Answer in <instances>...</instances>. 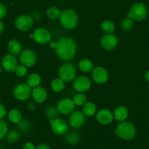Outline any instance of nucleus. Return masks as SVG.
Returning a JSON list of instances; mask_svg holds the SVG:
<instances>
[{"mask_svg":"<svg viewBox=\"0 0 149 149\" xmlns=\"http://www.w3.org/2000/svg\"><path fill=\"white\" fill-rule=\"evenodd\" d=\"M55 51L60 59L69 61L76 55L77 44L71 37H64L57 41V47Z\"/></svg>","mask_w":149,"mask_h":149,"instance_id":"1","label":"nucleus"},{"mask_svg":"<svg viewBox=\"0 0 149 149\" xmlns=\"http://www.w3.org/2000/svg\"><path fill=\"white\" fill-rule=\"evenodd\" d=\"M58 19L61 25L68 30L76 28L79 21L78 13L72 9H65L61 11Z\"/></svg>","mask_w":149,"mask_h":149,"instance_id":"2","label":"nucleus"},{"mask_svg":"<svg viewBox=\"0 0 149 149\" xmlns=\"http://www.w3.org/2000/svg\"><path fill=\"white\" fill-rule=\"evenodd\" d=\"M116 134L124 140H131L135 137L137 130L134 124L130 121H121L117 125L115 130Z\"/></svg>","mask_w":149,"mask_h":149,"instance_id":"3","label":"nucleus"},{"mask_svg":"<svg viewBox=\"0 0 149 149\" xmlns=\"http://www.w3.org/2000/svg\"><path fill=\"white\" fill-rule=\"evenodd\" d=\"M148 8L143 2H136L130 8L127 16L134 21H142L148 15Z\"/></svg>","mask_w":149,"mask_h":149,"instance_id":"4","label":"nucleus"},{"mask_svg":"<svg viewBox=\"0 0 149 149\" xmlns=\"http://www.w3.org/2000/svg\"><path fill=\"white\" fill-rule=\"evenodd\" d=\"M58 77L65 83L72 82L76 78V67L72 63H64L58 68Z\"/></svg>","mask_w":149,"mask_h":149,"instance_id":"5","label":"nucleus"},{"mask_svg":"<svg viewBox=\"0 0 149 149\" xmlns=\"http://www.w3.org/2000/svg\"><path fill=\"white\" fill-rule=\"evenodd\" d=\"M29 38L33 40L35 42L40 45H45L51 40V34L47 29L43 27H39L36 29L32 34L29 35Z\"/></svg>","mask_w":149,"mask_h":149,"instance_id":"6","label":"nucleus"},{"mask_svg":"<svg viewBox=\"0 0 149 149\" xmlns=\"http://www.w3.org/2000/svg\"><path fill=\"white\" fill-rule=\"evenodd\" d=\"M49 124L53 132L57 135H65L68 132L69 124L60 117L50 120Z\"/></svg>","mask_w":149,"mask_h":149,"instance_id":"7","label":"nucleus"},{"mask_svg":"<svg viewBox=\"0 0 149 149\" xmlns=\"http://www.w3.org/2000/svg\"><path fill=\"white\" fill-rule=\"evenodd\" d=\"M32 88H30L26 83H21L15 86L13 89V97L18 101H26L31 96Z\"/></svg>","mask_w":149,"mask_h":149,"instance_id":"8","label":"nucleus"},{"mask_svg":"<svg viewBox=\"0 0 149 149\" xmlns=\"http://www.w3.org/2000/svg\"><path fill=\"white\" fill-rule=\"evenodd\" d=\"M14 25L19 31H27L31 29L34 25V18L29 15L22 14L17 17L14 21Z\"/></svg>","mask_w":149,"mask_h":149,"instance_id":"9","label":"nucleus"},{"mask_svg":"<svg viewBox=\"0 0 149 149\" xmlns=\"http://www.w3.org/2000/svg\"><path fill=\"white\" fill-rule=\"evenodd\" d=\"M19 61L21 64L29 68L35 65L37 61V56L34 51L26 48L20 54Z\"/></svg>","mask_w":149,"mask_h":149,"instance_id":"10","label":"nucleus"},{"mask_svg":"<svg viewBox=\"0 0 149 149\" xmlns=\"http://www.w3.org/2000/svg\"><path fill=\"white\" fill-rule=\"evenodd\" d=\"M91 72V78L94 82L97 84H104L109 80L108 71L102 66L94 67Z\"/></svg>","mask_w":149,"mask_h":149,"instance_id":"11","label":"nucleus"},{"mask_svg":"<svg viewBox=\"0 0 149 149\" xmlns=\"http://www.w3.org/2000/svg\"><path fill=\"white\" fill-rule=\"evenodd\" d=\"M86 118L82 112L79 110H74L70 114L68 118V124L72 128L80 129L85 124Z\"/></svg>","mask_w":149,"mask_h":149,"instance_id":"12","label":"nucleus"},{"mask_svg":"<svg viewBox=\"0 0 149 149\" xmlns=\"http://www.w3.org/2000/svg\"><path fill=\"white\" fill-rule=\"evenodd\" d=\"M95 117L97 122L101 125H109V124H112L114 121L113 112H111L109 109L107 108H102L97 110Z\"/></svg>","mask_w":149,"mask_h":149,"instance_id":"13","label":"nucleus"},{"mask_svg":"<svg viewBox=\"0 0 149 149\" xmlns=\"http://www.w3.org/2000/svg\"><path fill=\"white\" fill-rule=\"evenodd\" d=\"M73 87L74 90L79 93H85L91 87V81L88 77L81 75L75 78L73 81Z\"/></svg>","mask_w":149,"mask_h":149,"instance_id":"14","label":"nucleus"},{"mask_svg":"<svg viewBox=\"0 0 149 149\" xmlns=\"http://www.w3.org/2000/svg\"><path fill=\"white\" fill-rule=\"evenodd\" d=\"M118 43V39L116 34H105L102 36L100 40L102 48L106 51H112L115 49Z\"/></svg>","mask_w":149,"mask_h":149,"instance_id":"15","label":"nucleus"},{"mask_svg":"<svg viewBox=\"0 0 149 149\" xmlns=\"http://www.w3.org/2000/svg\"><path fill=\"white\" fill-rule=\"evenodd\" d=\"M57 109L60 114L70 115L74 110H75V104L72 99L64 98L60 100L57 104Z\"/></svg>","mask_w":149,"mask_h":149,"instance_id":"16","label":"nucleus"},{"mask_svg":"<svg viewBox=\"0 0 149 149\" xmlns=\"http://www.w3.org/2000/svg\"><path fill=\"white\" fill-rule=\"evenodd\" d=\"M2 67L5 71L14 72L15 67L18 65V59L16 58L15 56L12 55L10 54H6L4 56L2 59Z\"/></svg>","mask_w":149,"mask_h":149,"instance_id":"17","label":"nucleus"},{"mask_svg":"<svg viewBox=\"0 0 149 149\" xmlns=\"http://www.w3.org/2000/svg\"><path fill=\"white\" fill-rule=\"evenodd\" d=\"M48 91L44 87L39 86L36 88H32L31 97L34 102L39 104L45 102L48 99Z\"/></svg>","mask_w":149,"mask_h":149,"instance_id":"18","label":"nucleus"},{"mask_svg":"<svg viewBox=\"0 0 149 149\" xmlns=\"http://www.w3.org/2000/svg\"><path fill=\"white\" fill-rule=\"evenodd\" d=\"M113 113L114 119L118 122H121L127 119L129 116V110L125 106L119 105L114 109Z\"/></svg>","mask_w":149,"mask_h":149,"instance_id":"19","label":"nucleus"},{"mask_svg":"<svg viewBox=\"0 0 149 149\" xmlns=\"http://www.w3.org/2000/svg\"><path fill=\"white\" fill-rule=\"evenodd\" d=\"M97 112V107L94 102H86L85 104L83 105L82 113L86 117H92L96 115Z\"/></svg>","mask_w":149,"mask_h":149,"instance_id":"20","label":"nucleus"},{"mask_svg":"<svg viewBox=\"0 0 149 149\" xmlns=\"http://www.w3.org/2000/svg\"><path fill=\"white\" fill-rule=\"evenodd\" d=\"M8 49L9 51L10 54H12V55H20V54L22 51V45L18 40L15 39H13L8 42Z\"/></svg>","mask_w":149,"mask_h":149,"instance_id":"21","label":"nucleus"},{"mask_svg":"<svg viewBox=\"0 0 149 149\" xmlns=\"http://www.w3.org/2000/svg\"><path fill=\"white\" fill-rule=\"evenodd\" d=\"M78 67L82 72H89L94 69V63L88 58H83L80 60L78 64Z\"/></svg>","mask_w":149,"mask_h":149,"instance_id":"22","label":"nucleus"},{"mask_svg":"<svg viewBox=\"0 0 149 149\" xmlns=\"http://www.w3.org/2000/svg\"><path fill=\"white\" fill-rule=\"evenodd\" d=\"M41 76L40 74L37 72H34L30 74L26 80V84L31 88H34L39 86L41 84Z\"/></svg>","mask_w":149,"mask_h":149,"instance_id":"23","label":"nucleus"},{"mask_svg":"<svg viewBox=\"0 0 149 149\" xmlns=\"http://www.w3.org/2000/svg\"><path fill=\"white\" fill-rule=\"evenodd\" d=\"M8 118L13 124H18L22 119V114L17 108H13L8 113Z\"/></svg>","mask_w":149,"mask_h":149,"instance_id":"24","label":"nucleus"},{"mask_svg":"<svg viewBox=\"0 0 149 149\" xmlns=\"http://www.w3.org/2000/svg\"><path fill=\"white\" fill-rule=\"evenodd\" d=\"M66 86V83L62 79L58 78H54L51 84V88L54 92L59 93L64 91Z\"/></svg>","mask_w":149,"mask_h":149,"instance_id":"25","label":"nucleus"},{"mask_svg":"<svg viewBox=\"0 0 149 149\" xmlns=\"http://www.w3.org/2000/svg\"><path fill=\"white\" fill-rule=\"evenodd\" d=\"M65 140L68 144L72 145V146H74L77 145L81 140V136L78 132L74 131L70 132L66 134Z\"/></svg>","mask_w":149,"mask_h":149,"instance_id":"26","label":"nucleus"},{"mask_svg":"<svg viewBox=\"0 0 149 149\" xmlns=\"http://www.w3.org/2000/svg\"><path fill=\"white\" fill-rule=\"evenodd\" d=\"M101 29L105 34H113L116 29L115 24L110 20H105L102 23Z\"/></svg>","mask_w":149,"mask_h":149,"instance_id":"27","label":"nucleus"},{"mask_svg":"<svg viewBox=\"0 0 149 149\" xmlns=\"http://www.w3.org/2000/svg\"><path fill=\"white\" fill-rule=\"evenodd\" d=\"M61 11L59 8L55 6H51L48 8L46 10V15L50 20H57L59 18Z\"/></svg>","mask_w":149,"mask_h":149,"instance_id":"28","label":"nucleus"},{"mask_svg":"<svg viewBox=\"0 0 149 149\" xmlns=\"http://www.w3.org/2000/svg\"><path fill=\"white\" fill-rule=\"evenodd\" d=\"M75 106H83L87 102V97L84 93H77L72 98Z\"/></svg>","mask_w":149,"mask_h":149,"instance_id":"29","label":"nucleus"},{"mask_svg":"<svg viewBox=\"0 0 149 149\" xmlns=\"http://www.w3.org/2000/svg\"><path fill=\"white\" fill-rule=\"evenodd\" d=\"M59 114L60 113L58 109H57V107H55V106H49L45 110V116L50 120L58 117Z\"/></svg>","mask_w":149,"mask_h":149,"instance_id":"30","label":"nucleus"},{"mask_svg":"<svg viewBox=\"0 0 149 149\" xmlns=\"http://www.w3.org/2000/svg\"><path fill=\"white\" fill-rule=\"evenodd\" d=\"M133 26H134V21L127 16L124 18L120 23V27L124 31H130L133 28Z\"/></svg>","mask_w":149,"mask_h":149,"instance_id":"31","label":"nucleus"},{"mask_svg":"<svg viewBox=\"0 0 149 149\" xmlns=\"http://www.w3.org/2000/svg\"><path fill=\"white\" fill-rule=\"evenodd\" d=\"M17 126H18V128L19 129L20 131L23 132H29L31 128L30 121L27 119H24V118H22L21 121L18 124H17Z\"/></svg>","mask_w":149,"mask_h":149,"instance_id":"32","label":"nucleus"},{"mask_svg":"<svg viewBox=\"0 0 149 149\" xmlns=\"http://www.w3.org/2000/svg\"><path fill=\"white\" fill-rule=\"evenodd\" d=\"M14 72L18 78H24V77L26 76L27 73H28V68L21 64H18L14 70Z\"/></svg>","mask_w":149,"mask_h":149,"instance_id":"33","label":"nucleus"},{"mask_svg":"<svg viewBox=\"0 0 149 149\" xmlns=\"http://www.w3.org/2000/svg\"><path fill=\"white\" fill-rule=\"evenodd\" d=\"M6 137L10 143H15L19 140L20 133L18 130H11V131L8 132Z\"/></svg>","mask_w":149,"mask_h":149,"instance_id":"34","label":"nucleus"},{"mask_svg":"<svg viewBox=\"0 0 149 149\" xmlns=\"http://www.w3.org/2000/svg\"><path fill=\"white\" fill-rule=\"evenodd\" d=\"M8 132V126L6 121L0 119V140L5 138Z\"/></svg>","mask_w":149,"mask_h":149,"instance_id":"35","label":"nucleus"},{"mask_svg":"<svg viewBox=\"0 0 149 149\" xmlns=\"http://www.w3.org/2000/svg\"><path fill=\"white\" fill-rule=\"evenodd\" d=\"M7 13H8V10L6 6L4 4L0 3V21L6 16Z\"/></svg>","mask_w":149,"mask_h":149,"instance_id":"36","label":"nucleus"},{"mask_svg":"<svg viewBox=\"0 0 149 149\" xmlns=\"http://www.w3.org/2000/svg\"><path fill=\"white\" fill-rule=\"evenodd\" d=\"M7 116L6 107L3 104L0 103V119H3Z\"/></svg>","mask_w":149,"mask_h":149,"instance_id":"37","label":"nucleus"},{"mask_svg":"<svg viewBox=\"0 0 149 149\" xmlns=\"http://www.w3.org/2000/svg\"><path fill=\"white\" fill-rule=\"evenodd\" d=\"M22 149H36V146L31 142H26L24 144Z\"/></svg>","mask_w":149,"mask_h":149,"instance_id":"38","label":"nucleus"},{"mask_svg":"<svg viewBox=\"0 0 149 149\" xmlns=\"http://www.w3.org/2000/svg\"><path fill=\"white\" fill-rule=\"evenodd\" d=\"M36 149H51V148L46 143H40L36 146Z\"/></svg>","mask_w":149,"mask_h":149,"instance_id":"39","label":"nucleus"},{"mask_svg":"<svg viewBox=\"0 0 149 149\" xmlns=\"http://www.w3.org/2000/svg\"><path fill=\"white\" fill-rule=\"evenodd\" d=\"M27 108H28L30 111H33V110H35L36 108L35 102H29V104H27Z\"/></svg>","mask_w":149,"mask_h":149,"instance_id":"40","label":"nucleus"},{"mask_svg":"<svg viewBox=\"0 0 149 149\" xmlns=\"http://www.w3.org/2000/svg\"><path fill=\"white\" fill-rule=\"evenodd\" d=\"M49 46L51 48L55 50L57 47V42L56 41H51L49 42Z\"/></svg>","mask_w":149,"mask_h":149,"instance_id":"41","label":"nucleus"},{"mask_svg":"<svg viewBox=\"0 0 149 149\" xmlns=\"http://www.w3.org/2000/svg\"><path fill=\"white\" fill-rule=\"evenodd\" d=\"M5 24L2 21H0V34H2L5 30Z\"/></svg>","mask_w":149,"mask_h":149,"instance_id":"42","label":"nucleus"},{"mask_svg":"<svg viewBox=\"0 0 149 149\" xmlns=\"http://www.w3.org/2000/svg\"><path fill=\"white\" fill-rule=\"evenodd\" d=\"M145 79L148 83H149V70L145 74Z\"/></svg>","mask_w":149,"mask_h":149,"instance_id":"43","label":"nucleus"},{"mask_svg":"<svg viewBox=\"0 0 149 149\" xmlns=\"http://www.w3.org/2000/svg\"><path fill=\"white\" fill-rule=\"evenodd\" d=\"M2 66H0V74H1V72H2Z\"/></svg>","mask_w":149,"mask_h":149,"instance_id":"44","label":"nucleus"},{"mask_svg":"<svg viewBox=\"0 0 149 149\" xmlns=\"http://www.w3.org/2000/svg\"><path fill=\"white\" fill-rule=\"evenodd\" d=\"M0 149H2V148H0Z\"/></svg>","mask_w":149,"mask_h":149,"instance_id":"45","label":"nucleus"}]
</instances>
